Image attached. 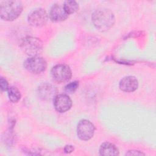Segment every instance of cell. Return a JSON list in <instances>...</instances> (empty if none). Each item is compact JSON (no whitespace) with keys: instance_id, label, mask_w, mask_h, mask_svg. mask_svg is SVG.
Returning <instances> with one entry per match:
<instances>
[{"instance_id":"cell-1","label":"cell","mask_w":156,"mask_h":156,"mask_svg":"<svg viewBox=\"0 0 156 156\" xmlns=\"http://www.w3.org/2000/svg\"><path fill=\"white\" fill-rule=\"evenodd\" d=\"M92 22L97 30L105 32L113 27L115 22V18L111 10L107 9H99L93 13Z\"/></svg>"},{"instance_id":"cell-2","label":"cell","mask_w":156,"mask_h":156,"mask_svg":"<svg viewBox=\"0 0 156 156\" xmlns=\"http://www.w3.org/2000/svg\"><path fill=\"white\" fill-rule=\"evenodd\" d=\"M23 9V4L20 1H2L0 2L1 18L7 21H13L20 15Z\"/></svg>"},{"instance_id":"cell-3","label":"cell","mask_w":156,"mask_h":156,"mask_svg":"<svg viewBox=\"0 0 156 156\" xmlns=\"http://www.w3.org/2000/svg\"><path fill=\"white\" fill-rule=\"evenodd\" d=\"M20 46L24 53L30 57L37 56L43 49V42L38 38L27 36L21 39Z\"/></svg>"},{"instance_id":"cell-4","label":"cell","mask_w":156,"mask_h":156,"mask_svg":"<svg viewBox=\"0 0 156 156\" xmlns=\"http://www.w3.org/2000/svg\"><path fill=\"white\" fill-rule=\"evenodd\" d=\"M25 69L33 74H39L44 71L47 68L46 61L41 57H30L24 62Z\"/></svg>"},{"instance_id":"cell-5","label":"cell","mask_w":156,"mask_h":156,"mask_svg":"<svg viewBox=\"0 0 156 156\" xmlns=\"http://www.w3.org/2000/svg\"><path fill=\"white\" fill-rule=\"evenodd\" d=\"M51 73L53 79L58 83L69 80L72 76L70 68L65 64H58L55 65L52 68Z\"/></svg>"},{"instance_id":"cell-6","label":"cell","mask_w":156,"mask_h":156,"mask_svg":"<svg viewBox=\"0 0 156 156\" xmlns=\"http://www.w3.org/2000/svg\"><path fill=\"white\" fill-rule=\"evenodd\" d=\"M94 125L87 119L80 120L77 126V136L83 141L90 140L94 135Z\"/></svg>"},{"instance_id":"cell-7","label":"cell","mask_w":156,"mask_h":156,"mask_svg":"<svg viewBox=\"0 0 156 156\" xmlns=\"http://www.w3.org/2000/svg\"><path fill=\"white\" fill-rule=\"evenodd\" d=\"M48 16L43 9H38L32 11L27 17L28 23L34 27H41L48 21Z\"/></svg>"},{"instance_id":"cell-8","label":"cell","mask_w":156,"mask_h":156,"mask_svg":"<svg viewBox=\"0 0 156 156\" xmlns=\"http://www.w3.org/2000/svg\"><path fill=\"white\" fill-rule=\"evenodd\" d=\"M53 104L56 111L64 113L71 108L72 101L67 94H60L55 95L54 98Z\"/></svg>"},{"instance_id":"cell-9","label":"cell","mask_w":156,"mask_h":156,"mask_svg":"<svg viewBox=\"0 0 156 156\" xmlns=\"http://www.w3.org/2000/svg\"><path fill=\"white\" fill-rule=\"evenodd\" d=\"M57 92L56 88L51 83H43L37 89L38 96L43 101L54 99Z\"/></svg>"},{"instance_id":"cell-10","label":"cell","mask_w":156,"mask_h":156,"mask_svg":"<svg viewBox=\"0 0 156 156\" xmlns=\"http://www.w3.org/2000/svg\"><path fill=\"white\" fill-rule=\"evenodd\" d=\"M69 15L65 12L63 5L55 4H54L49 13V17L50 20L54 22L63 21L68 18Z\"/></svg>"},{"instance_id":"cell-11","label":"cell","mask_w":156,"mask_h":156,"mask_svg":"<svg viewBox=\"0 0 156 156\" xmlns=\"http://www.w3.org/2000/svg\"><path fill=\"white\" fill-rule=\"evenodd\" d=\"M119 88L125 92H133L138 87V81L134 76H126L119 82Z\"/></svg>"},{"instance_id":"cell-12","label":"cell","mask_w":156,"mask_h":156,"mask_svg":"<svg viewBox=\"0 0 156 156\" xmlns=\"http://www.w3.org/2000/svg\"><path fill=\"white\" fill-rule=\"evenodd\" d=\"M99 154L103 156L118 155L119 154L118 147L112 143L108 142L103 143L99 147Z\"/></svg>"},{"instance_id":"cell-13","label":"cell","mask_w":156,"mask_h":156,"mask_svg":"<svg viewBox=\"0 0 156 156\" xmlns=\"http://www.w3.org/2000/svg\"><path fill=\"white\" fill-rule=\"evenodd\" d=\"M63 6L68 15L75 13L79 9V5L75 1H66Z\"/></svg>"},{"instance_id":"cell-14","label":"cell","mask_w":156,"mask_h":156,"mask_svg":"<svg viewBox=\"0 0 156 156\" xmlns=\"http://www.w3.org/2000/svg\"><path fill=\"white\" fill-rule=\"evenodd\" d=\"M7 92L9 98L12 102H17L21 99V93L17 88L14 87H9Z\"/></svg>"},{"instance_id":"cell-15","label":"cell","mask_w":156,"mask_h":156,"mask_svg":"<svg viewBox=\"0 0 156 156\" xmlns=\"http://www.w3.org/2000/svg\"><path fill=\"white\" fill-rule=\"evenodd\" d=\"M78 87H79V82L78 81H74V82H70L69 83L67 84L65 86V91L66 92L72 93L77 90Z\"/></svg>"},{"instance_id":"cell-16","label":"cell","mask_w":156,"mask_h":156,"mask_svg":"<svg viewBox=\"0 0 156 156\" xmlns=\"http://www.w3.org/2000/svg\"><path fill=\"white\" fill-rule=\"evenodd\" d=\"M0 87L2 91H7L8 89L9 88V83L6 79L4 77H1L0 79Z\"/></svg>"},{"instance_id":"cell-17","label":"cell","mask_w":156,"mask_h":156,"mask_svg":"<svg viewBox=\"0 0 156 156\" xmlns=\"http://www.w3.org/2000/svg\"><path fill=\"white\" fill-rule=\"evenodd\" d=\"M126 155H145L144 153L136 150H130L128 151V152L126 154Z\"/></svg>"},{"instance_id":"cell-18","label":"cell","mask_w":156,"mask_h":156,"mask_svg":"<svg viewBox=\"0 0 156 156\" xmlns=\"http://www.w3.org/2000/svg\"><path fill=\"white\" fill-rule=\"evenodd\" d=\"M74 150V147L72 145H66L64 147V151L65 153L69 154L73 152Z\"/></svg>"}]
</instances>
